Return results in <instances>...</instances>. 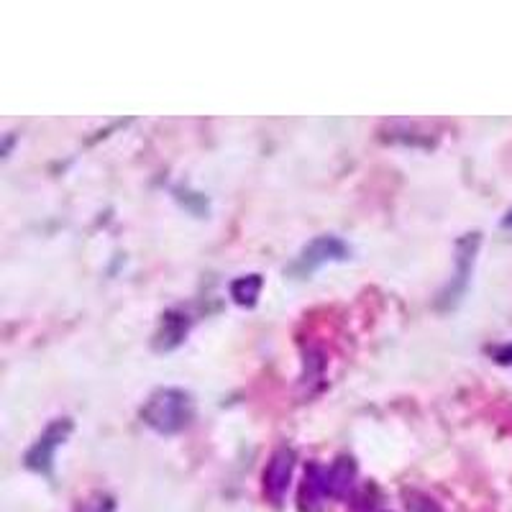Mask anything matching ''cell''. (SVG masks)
<instances>
[{
  "label": "cell",
  "instance_id": "cell-11",
  "mask_svg": "<svg viewBox=\"0 0 512 512\" xmlns=\"http://www.w3.org/2000/svg\"><path fill=\"white\" fill-rule=\"evenodd\" d=\"M405 510L408 512H443L436 500H431L423 492H405Z\"/></svg>",
  "mask_w": 512,
  "mask_h": 512
},
{
  "label": "cell",
  "instance_id": "cell-7",
  "mask_svg": "<svg viewBox=\"0 0 512 512\" xmlns=\"http://www.w3.org/2000/svg\"><path fill=\"white\" fill-rule=\"evenodd\" d=\"M192 328V320L185 310H167L159 320V328L154 333V351L169 354V351L180 349L185 344L187 333Z\"/></svg>",
  "mask_w": 512,
  "mask_h": 512
},
{
  "label": "cell",
  "instance_id": "cell-1",
  "mask_svg": "<svg viewBox=\"0 0 512 512\" xmlns=\"http://www.w3.org/2000/svg\"><path fill=\"white\" fill-rule=\"evenodd\" d=\"M139 418L157 436H177L195 420V397L182 387H159L146 397Z\"/></svg>",
  "mask_w": 512,
  "mask_h": 512
},
{
  "label": "cell",
  "instance_id": "cell-13",
  "mask_svg": "<svg viewBox=\"0 0 512 512\" xmlns=\"http://www.w3.org/2000/svg\"><path fill=\"white\" fill-rule=\"evenodd\" d=\"M502 226H505V228H512V210H510V213H507L505 218H502Z\"/></svg>",
  "mask_w": 512,
  "mask_h": 512
},
{
  "label": "cell",
  "instance_id": "cell-3",
  "mask_svg": "<svg viewBox=\"0 0 512 512\" xmlns=\"http://www.w3.org/2000/svg\"><path fill=\"white\" fill-rule=\"evenodd\" d=\"M75 431V420L72 418H54L52 423L39 433L34 443L29 446V451L24 454V466L31 474H39V477H54V454L57 448L67 443V438Z\"/></svg>",
  "mask_w": 512,
  "mask_h": 512
},
{
  "label": "cell",
  "instance_id": "cell-8",
  "mask_svg": "<svg viewBox=\"0 0 512 512\" xmlns=\"http://www.w3.org/2000/svg\"><path fill=\"white\" fill-rule=\"evenodd\" d=\"M320 466L323 464H308V469H305L303 487H300V495H297V510L300 512H320L323 502L328 500Z\"/></svg>",
  "mask_w": 512,
  "mask_h": 512
},
{
  "label": "cell",
  "instance_id": "cell-5",
  "mask_svg": "<svg viewBox=\"0 0 512 512\" xmlns=\"http://www.w3.org/2000/svg\"><path fill=\"white\" fill-rule=\"evenodd\" d=\"M295 464H297L295 448L280 446L272 456H269L267 466H264V474H262L264 497H267L274 507H282V502H285L287 489H290V482H292V474H295Z\"/></svg>",
  "mask_w": 512,
  "mask_h": 512
},
{
  "label": "cell",
  "instance_id": "cell-14",
  "mask_svg": "<svg viewBox=\"0 0 512 512\" xmlns=\"http://www.w3.org/2000/svg\"><path fill=\"white\" fill-rule=\"evenodd\" d=\"M377 512H387V510H377Z\"/></svg>",
  "mask_w": 512,
  "mask_h": 512
},
{
  "label": "cell",
  "instance_id": "cell-10",
  "mask_svg": "<svg viewBox=\"0 0 512 512\" xmlns=\"http://www.w3.org/2000/svg\"><path fill=\"white\" fill-rule=\"evenodd\" d=\"M75 512H116V497L108 492H93L75 507Z\"/></svg>",
  "mask_w": 512,
  "mask_h": 512
},
{
  "label": "cell",
  "instance_id": "cell-2",
  "mask_svg": "<svg viewBox=\"0 0 512 512\" xmlns=\"http://www.w3.org/2000/svg\"><path fill=\"white\" fill-rule=\"evenodd\" d=\"M479 246H482V233H464L454 246V277L448 280V285L438 292V310L443 313H451L461 305L464 300L466 290L472 285V274H474V264H477V254Z\"/></svg>",
  "mask_w": 512,
  "mask_h": 512
},
{
  "label": "cell",
  "instance_id": "cell-9",
  "mask_svg": "<svg viewBox=\"0 0 512 512\" xmlns=\"http://www.w3.org/2000/svg\"><path fill=\"white\" fill-rule=\"evenodd\" d=\"M262 287V274H244V277H236V280L231 282V300L239 305V308H254V305L259 303Z\"/></svg>",
  "mask_w": 512,
  "mask_h": 512
},
{
  "label": "cell",
  "instance_id": "cell-4",
  "mask_svg": "<svg viewBox=\"0 0 512 512\" xmlns=\"http://www.w3.org/2000/svg\"><path fill=\"white\" fill-rule=\"evenodd\" d=\"M351 256V246L346 244L341 236H333V233H323V236H315L313 241L300 249L295 262L290 264V274H295L297 280H305L310 274L318 272L320 267L336 262H346Z\"/></svg>",
  "mask_w": 512,
  "mask_h": 512
},
{
  "label": "cell",
  "instance_id": "cell-12",
  "mask_svg": "<svg viewBox=\"0 0 512 512\" xmlns=\"http://www.w3.org/2000/svg\"><path fill=\"white\" fill-rule=\"evenodd\" d=\"M492 356H495L497 364H505V367H512V344L500 346V349L492 351Z\"/></svg>",
  "mask_w": 512,
  "mask_h": 512
},
{
  "label": "cell",
  "instance_id": "cell-6",
  "mask_svg": "<svg viewBox=\"0 0 512 512\" xmlns=\"http://www.w3.org/2000/svg\"><path fill=\"white\" fill-rule=\"evenodd\" d=\"M320 474H323V487H326L328 500H346L356 484L359 466H356L354 456L344 454V456H338L333 464L320 466Z\"/></svg>",
  "mask_w": 512,
  "mask_h": 512
}]
</instances>
